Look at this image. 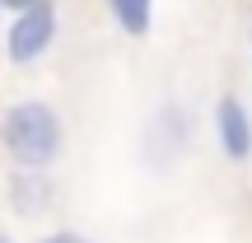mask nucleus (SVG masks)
I'll return each mask as SVG.
<instances>
[{
	"mask_svg": "<svg viewBox=\"0 0 252 243\" xmlns=\"http://www.w3.org/2000/svg\"><path fill=\"white\" fill-rule=\"evenodd\" d=\"M42 243H89V239H80V234H70V229H65V234H52V239H42Z\"/></svg>",
	"mask_w": 252,
	"mask_h": 243,
	"instance_id": "39448f33",
	"label": "nucleus"
},
{
	"mask_svg": "<svg viewBox=\"0 0 252 243\" xmlns=\"http://www.w3.org/2000/svg\"><path fill=\"white\" fill-rule=\"evenodd\" d=\"M0 243H5V239H0Z\"/></svg>",
	"mask_w": 252,
	"mask_h": 243,
	"instance_id": "423d86ee",
	"label": "nucleus"
},
{
	"mask_svg": "<svg viewBox=\"0 0 252 243\" xmlns=\"http://www.w3.org/2000/svg\"><path fill=\"white\" fill-rule=\"evenodd\" d=\"M108 5H112L117 24H122V28H126L131 37L150 33V14H154V5H150V0H108Z\"/></svg>",
	"mask_w": 252,
	"mask_h": 243,
	"instance_id": "20e7f679",
	"label": "nucleus"
},
{
	"mask_svg": "<svg viewBox=\"0 0 252 243\" xmlns=\"http://www.w3.org/2000/svg\"><path fill=\"white\" fill-rule=\"evenodd\" d=\"M220 140H224L229 159H248L252 154V122L238 99H220Z\"/></svg>",
	"mask_w": 252,
	"mask_h": 243,
	"instance_id": "7ed1b4c3",
	"label": "nucleus"
},
{
	"mask_svg": "<svg viewBox=\"0 0 252 243\" xmlns=\"http://www.w3.org/2000/svg\"><path fill=\"white\" fill-rule=\"evenodd\" d=\"M5 145H9V154L19 164L42 169L61 150V122H56V112L47 103H19L5 117Z\"/></svg>",
	"mask_w": 252,
	"mask_h": 243,
	"instance_id": "f257e3e1",
	"label": "nucleus"
},
{
	"mask_svg": "<svg viewBox=\"0 0 252 243\" xmlns=\"http://www.w3.org/2000/svg\"><path fill=\"white\" fill-rule=\"evenodd\" d=\"M52 33H56V9L42 0V5L24 9L14 19V28H9V56L14 61H37L47 52V42H52Z\"/></svg>",
	"mask_w": 252,
	"mask_h": 243,
	"instance_id": "f03ea898",
	"label": "nucleus"
}]
</instances>
